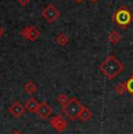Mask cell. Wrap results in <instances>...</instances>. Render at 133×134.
<instances>
[{"mask_svg":"<svg viewBox=\"0 0 133 134\" xmlns=\"http://www.w3.org/2000/svg\"><path fill=\"white\" fill-rule=\"evenodd\" d=\"M99 70L105 75L106 78L113 79L124 70V65L114 55H109L99 65Z\"/></svg>","mask_w":133,"mask_h":134,"instance_id":"cell-1","label":"cell"},{"mask_svg":"<svg viewBox=\"0 0 133 134\" xmlns=\"http://www.w3.org/2000/svg\"><path fill=\"white\" fill-rule=\"evenodd\" d=\"M112 19H113V21L116 22L119 28L126 29L133 21V13L130 11V8L127 6H120L114 12Z\"/></svg>","mask_w":133,"mask_h":134,"instance_id":"cell-2","label":"cell"},{"mask_svg":"<svg viewBox=\"0 0 133 134\" xmlns=\"http://www.w3.org/2000/svg\"><path fill=\"white\" fill-rule=\"evenodd\" d=\"M82 109H83V106H82V104L76 98H70V100L66 103L64 106H62L63 112H64L66 117L71 120L77 119Z\"/></svg>","mask_w":133,"mask_h":134,"instance_id":"cell-3","label":"cell"},{"mask_svg":"<svg viewBox=\"0 0 133 134\" xmlns=\"http://www.w3.org/2000/svg\"><path fill=\"white\" fill-rule=\"evenodd\" d=\"M60 11H58L57 8H56L54 5H48L46 8H43L42 11V16L43 19L46 20L47 22H49V24H53V22H55L56 20L60 18Z\"/></svg>","mask_w":133,"mask_h":134,"instance_id":"cell-4","label":"cell"},{"mask_svg":"<svg viewBox=\"0 0 133 134\" xmlns=\"http://www.w3.org/2000/svg\"><path fill=\"white\" fill-rule=\"evenodd\" d=\"M21 35L24 38L29 41H35L41 36V32L35 26H28L21 29Z\"/></svg>","mask_w":133,"mask_h":134,"instance_id":"cell-5","label":"cell"},{"mask_svg":"<svg viewBox=\"0 0 133 134\" xmlns=\"http://www.w3.org/2000/svg\"><path fill=\"white\" fill-rule=\"evenodd\" d=\"M50 125L57 132H63V131L66 130V120L60 114L54 115L53 118H50Z\"/></svg>","mask_w":133,"mask_h":134,"instance_id":"cell-6","label":"cell"},{"mask_svg":"<svg viewBox=\"0 0 133 134\" xmlns=\"http://www.w3.org/2000/svg\"><path fill=\"white\" fill-rule=\"evenodd\" d=\"M8 112L13 115L14 118H20L25 112V106L19 102H14L11 106L8 107Z\"/></svg>","mask_w":133,"mask_h":134,"instance_id":"cell-7","label":"cell"},{"mask_svg":"<svg viewBox=\"0 0 133 134\" xmlns=\"http://www.w3.org/2000/svg\"><path fill=\"white\" fill-rule=\"evenodd\" d=\"M53 112V109L50 107V105L46 102H42L40 103V107L37 110V115L41 118V119H47Z\"/></svg>","mask_w":133,"mask_h":134,"instance_id":"cell-8","label":"cell"},{"mask_svg":"<svg viewBox=\"0 0 133 134\" xmlns=\"http://www.w3.org/2000/svg\"><path fill=\"white\" fill-rule=\"evenodd\" d=\"M39 107H40V103L37 102L35 98H29V99L26 102V104H25V109H26L28 112H30V113L37 112Z\"/></svg>","mask_w":133,"mask_h":134,"instance_id":"cell-9","label":"cell"},{"mask_svg":"<svg viewBox=\"0 0 133 134\" xmlns=\"http://www.w3.org/2000/svg\"><path fill=\"white\" fill-rule=\"evenodd\" d=\"M91 117H92V113H91V111L88 109V107L83 106V109L80 112V115H78V119L81 120V121H88L89 119H91Z\"/></svg>","mask_w":133,"mask_h":134,"instance_id":"cell-10","label":"cell"},{"mask_svg":"<svg viewBox=\"0 0 133 134\" xmlns=\"http://www.w3.org/2000/svg\"><path fill=\"white\" fill-rule=\"evenodd\" d=\"M24 89H25V91H26V93L33 94V93H35V91L37 90V86L33 81H28L27 83L24 85Z\"/></svg>","mask_w":133,"mask_h":134,"instance_id":"cell-11","label":"cell"},{"mask_svg":"<svg viewBox=\"0 0 133 134\" xmlns=\"http://www.w3.org/2000/svg\"><path fill=\"white\" fill-rule=\"evenodd\" d=\"M121 40V35L119 34L117 30H112L111 33H110L109 35V41L111 43H113V44H116V43H118L119 41Z\"/></svg>","mask_w":133,"mask_h":134,"instance_id":"cell-12","label":"cell"},{"mask_svg":"<svg viewBox=\"0 0 133 134\" xmlns=\"http://www.w3.org/2000/svg\"><path fill=\"white\" fill-rule=\"evenodd\" d=\"M56 42L60 46H66L69 43V37L66 36L64 33H61V34H58L56 36Z\"/></svg>","mask_w":133,"mask_h":134,"instance_id":"cell-13","label":"cell"},{"mask_svg":"<svg viewBox=\"0 0 133 134\" xmlns=\"http://www.w3.org/2000/svg\"><path fill=\"white\" fill-rule=\"evenodd\" d=\"M56 100H57V102L60 103V104L62 105V106H64L66 103H68L69 100H70V98L66 96L65 93H60L57 97H56Z\"/></svg>","mask_w":133,"mask_h":134,"instance_id":"cell-14","label":"cell"},{"mask_svg":"<svg viewBox=\"0 0 133 134\" xmlns=\"http://www.w3.org/2000/svg\"><path fill=\"white\" fill-rule=\"evenodd\" d=\"M116 92L119 96H123L125 92H127V87H126V83H119L116 86Z\"/></svg>","mask_w":133,"mask_h":134,"instance_id":"cell-15","label":"cell"},{"mask_svg":"<svg viewBox=\"0 0 133 134\" xmlns=\"http://www.w3.org/2000/svg\"><path fill=\"white\" fill-rule=\"evenodd\" d=\"M125 83H126L127 92H129L130 94H132V96H133V75H131V76H130V78L127 79Z\"/></svg>","mask_w":133,"mask_h":134,"instance_id":"cell-16","label":"cell"},{"mask_svg":"<svg viewBox=\"0 0 133 134\" xmlns=\"http://www.w3.org/2000/svg\"><path fill=\"white\" fill-rule=\"evenodd\" d=\"M18 2H19L20 5H22V6H26L30 2V0H18Z\"/></svg>","mask_w":133,"mask_h":134,"instance_id":"cell-17","label":"cell"},{"mask_svg":"<svg viewBox=\"0 0 133 134\" xmlns=\"http://www.w3.org/2000/svg\"><path fill=\"white\" fill-rule=\"evenodd\" d=\"M4 34H5V30H4V28H2L1 26H0V37H1Z\"/></svg>","mask_w":133,"mask_h":134,"instance_id":"cell-18","label":"cell"},{"mask_svg":"<svg viewBox=\"0 0 133 134\" xmlns=\"http://www.w3.org/2000/svg\"><path fill=\"white\" fill-rule=\"evenodd\" d=\"M11 134H22V133L20 132V131H14V132H12Z\"/></svg>","mask_w":133,"mask_h":134,"instance_id":"cell-19","label":"cell"},{"mask_svg":"<svg viewBox=\"0 0 133 134\" xmlns=\"http://www.w3.org/2000/svg\"><path fill=\"white\" fill-rule=\"evenodd\" d=\"M90 1L92 2V4H95V2H97V1H98V0H90Z\"/></svg>","mask_w":133,"mask_h":134,"instance_id":"cell-20","label":"cell"},{"mask_svg":"<svg viewBox=\"0 0 133 134\" xmlns=\"http://www.w3.org/2000/svg\"><path fill=\"white\" fill-rule=\"evenodd\" d=\"M75 1H77V2H81V1H83V0H75Z\"/></svg>","mask_w":133,"mask_h":134,"instance_id":"cell-21","label":"cell"}]
</instances>
